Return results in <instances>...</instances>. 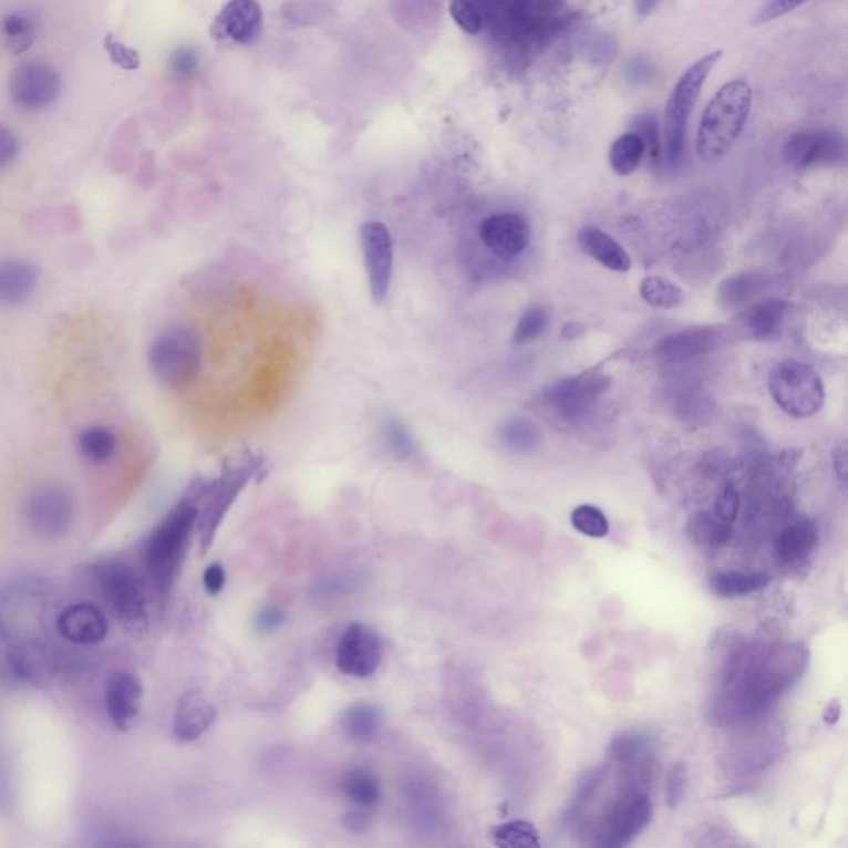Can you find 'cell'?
I'll return each instance as SVG.
<instances>
[{
    "label": "cell",
    "instance_id": "5",
    "mask_svg": "<svg viewBox=\"0 0 848 848\" xmlns=\"http://www.w3.org/2000/svg\"><path fill=\"white\" fill-rule=\"evenodd\" d=\"M771 396L786 415L797 420L816 416L826 405V386L814 366L784 360L769 373Z\"/></svg>",
    "mask_w": 848,
    "mask_h": 848
},
{
    "label": "cell",
    "instance_id": "21",
    "mask_svg": "<svg viewBox=\"0 0 848 848\" xmlns=\"http://www.w3.org/2000/svg\"><path fill=\"white\" fill-rule=\"evenodd\" d=\"M217 711L201 691H188L176 704L173 733L179 743H195L216 723Z\"/></svg>",
    "mask_w": 848,
    "mask_h": 848
},
{
    "label": "cell",
    "instance_id": "46",
    "mask_svg": "<svg viewBox=\"0 0 848 848\" xmlns=\"http://www.w3.org/2000/svg\"><path fill=\"white\" fill-rule=\"evenodd\" d=\"M12 767L6 756H0V813L12 814L15 807V790H13Z\"/></svg>",
    "mask_w": 848,
    "mask_h": 848
},
{
    "label": "cell",
    "instance_id": "2",
    "mask_svg": "<svg viewBox=\"0 0 848 848\" xmlns=\"http://www.w3.org/2000/svg\"><path fill=\"white\" fill-rule=\"evenodd\" d=\"M201 480L192 484L186 496L169 510L145 546V566L156 592L166 599L175 587L198 526V496Z\"/></svg>",
    "mask_w": 848,
    "mask_h": 848
},
{
    "label": "cell",
    "instance_id": "20",
    "mask_svg": "<svg viewBox=\"0 0 848 848\" xmlns=\"http://www.w3.org/2000/svg\"><path fill=\"white\" fill-rule=\"evenodd\" d=\"M108 620L99 607L92 603H76L60 613L56 630L73 644L102 643L108 637Z\"/></svg>",
    "mask_w": 848,
    "mask_h": 848
},
{
    "label": "cell",
    "instance_id": "35",
    "mask_svg": "<svg viewBox=\"0 0 848 848\" xmlns=\"http://www.w3.org/2000/svg\"><path fill=\"white\" fill-rule=\"evenodd\" d=\"M640 296L648 306L661 310L676 309L684 300L681 287L661 276L644 277L640 283Z\"/></svg>",
    "mask_w": 848,
    "mask_h": 848
},
{
    "label": "cell",
    "instance_id": "4",
    "mask_svg": "<svg viewBox=\"0 0 848 848\" xmlns=\"http://www.w3.org/2000/svg\"><path fill=\"white\" fill-rule=\"evenodd\" d=\"M609 386L610 376L602 370H587L547 386L540 393L537 406L552 426L573 430L592 415Z\"/></svg>",
    "mask_w": 848,
    "mask_h": 848
},
{
    "label": "cell",
    "instance_id": "8",
    "mask_svg": "<svg viewBox=\"0 0 848 848\" xmlns=\"http://www.w3.org/2000/svg\"><path fill=\"white\" fill-rule=\"evenodd\" d=\"M259 461L229 466L213 480H201V489L198 496V526L199 544L203 552L209 549L217 529L223 523L230 506L236 503L244 487L252 479L259 469Z\"/></svg>",
    "mask_w": 848,
    "mask_h": 848
},
{
    "label": "cell",
    "instance_id": "26",
    "mask_svg": "<svg viewBox=\"0 0 848 848\" xmlns=\"http://www.w3.org/2000/svg\"><path fill=\"white\" fill-rule=\"evenodd\" d=\"M39 17L29 9H15L0 19V40L10 55L25 53L39 35Z\"/></svg>",
    "mask_w": 848,
    "mask_h": 848
},
{
    "label": "cell",
    "instance_id": "47",
    "mask_svg": "<svg viewBox=\"0 0 848 848\" xmlns=\"http://www.w3.org/2000/svg\"><path fill=\"white\" fill-rule=\"evenodd\" d=\"M806 2L807 0H766L764 6L761 7L759 12L756 13L754 23L761 25V23L773 22V20L793 12L797 7Z\"/></svg>",
    "mask_w": 848,
    "mask_h": 848
},
{
    "label": "cell",
    "instance_id": "39",
    "mask_svg": "<svg viewBox=\"0 0 848 848\" xmlns=\"http://www.w3.org/2000/svg\"><path fill=\"white\" fill-rule=\"evenodd\" d=\"M570 520H572L573 529L583 536L592 537V539H602V537L609 536V519L599 507L582 504V506L573 509Z\"/></svg>",
    "mask_w": 848,
    "mask_h": 848
},
{
    "label": "cell",
    "instance_id": "23",
    "mask_svg": "<svg viewBox=\"0 0 848 848\" xmlns=\"http://www.w3.org/2000/svg\"><path fill=\"white\" fill-rule=\"evenodd\" d=\"M820 530L814 520L806 519L786 527L776 539V559L789 567L806 562L819 546Z\"/></svg>",
    "mask_w": 848,
    "mask_h": 848
},
{
    "label": "cell",
    "instance_id": "49",
    "mask_svg": "<svg viewBox=\"0 0 848 848\" xmlns=\"http://www.w3.org/2000/svg\"><path fill=\"white\" fill-rule=\"evenodd\" d=\"M287 616L282 609L277 607H263L257 612L256 623L257 632L260 633H276L277 630L282 629L286 625Z\"/></svg>",
    "mask_w": 848,
    "mask_h": 848
},
{
    "label": "cell",
    "instance_id": "28",
    "mask_svg": "<svg viewBox=\"0 0 848 848\" xmlns=\"http://www.w3.org/2000/svg\"><path fill=\"white\" fill-rule=\"evenodd\" d=\"M767 287V277L761 272H740L727 277L717 290V300L724 309H741L753 302Z\"/></svg>",
    "mask_w": 848,
    "mask_h": 848
},
{
    "label": "cell",
    "instance_id": "1",
    "mask_svg": "<svg viewBox=\"0 0 848 848\" xmlns=\"http://www.w3.org/2000/svg\"><path fill=\"white\" fill-rule=\"evenodd\" d=\"M806 658L796 647L743 654L731 663L726 674V704L737 714L766 710L803 673Z\"/></svg>",
    "mask_w": 848,
    "mask_h": 848
},
{
    "label": "cell",
    "instance_id": "54",
    "mask_svg": "<svg viewBox=\"0 0 848 848\" xmlns=\"http://www.w3.org/2000/svg\"><path fill=\"white\" fill-rule=\"evenodd\" d=\"M658 2L660 0H637V12L641 17L648 15L658 6Z\"/></svg>",
    "mask_w": 848,
    "mask_h": 848
},
{
    "label": "cell",
    "instance_id": "53",
    "mask_svg": "<svg viewBox=\"0 0 848 848\" xmlns=\"http://www.w3.org/2000/svg\"><path fill=\"white\" fill-rule=\"evenodd\" d=\"M834 470H836L837 477L840 483L846 484L847 480V449L844 444L837 446L834 449Z\"/></svg>",
    "mask_w": 848,
    "mask_h": 848
},
{
    "label": "cell",
    "instance_id": "10",
    "mask_svg": "<svg viewBox=\"0 0 848 848\" xmlns=\"http://www.w3.org/2000/svg\"><path fill=\"white\" fill-rule=\"evenodd\" d=\"M23 517L30 532L39 539L53 540L66 534L75 517L72 496L65 487L45 484L29 494Z\"/></svg>",
    "mask_w": 848,
    "mask_h": 848
},
{
    "label": "cell",
    "instance_id": "9",
    "mask_svg": "<svg viewBox=\"0 0 848 848\" xmlns=\"http://www.w3.org/2000/svg\"><path fill=\"white\" fill-rule=\"evenodd\" d=\"M153 375L168 389H185L201 369V345L186 329H169L156 337L148 353Z\"/></svg>",
    "mask_w": 848,
    "mask_h": 848
},
{
    "label": "cell",
    "instance_id": "29",
    "mask_svg": "<svg viewBox=\"0 0 848 848\" xmlns=\"http://www.w3.org/2000/svg\"><path fill=\"white\" fill-rule=\"evenodd\" d=\"M383 717L379 707L370 703H359L350 706L342 717L343 733L349 740L360 744H369L376 740L382 730Z\"/></svg>",
    "mask_w": 848,
    "mask_h": 848
},
{
    "label": "cell",
    "instance_id": "44",
    "mask_svg": "<svg viewBox=\"0 0 848 848\" xmlns=\"http://www.w3.org/2000/svg\"><path fill=\"white\" fill-rule=\"evenodd\" d=\"M741 497L740 490L734 484H726L721 490L720 496L714 500V516L723 523L733 524L740 514Z\"/></svg>",
    "mask_w": 848,
    "mask_h": 848
},
{
    "label": "cell",
    "instance_id": "37",
    "mask_svg": "<svg viewBox=\"0 0 848 848\" xmlns=\"http://www.w3.org/2000/svg\"><path fill=\"white\" fill-rule=\"evenodd\" d=\"M499 439L514 453H530L539 446L542 436L536 424L524 418L509 420L499 430Z\"/></svg>",
    "mask_w": 848,
    "mask_h": 848
},
{
    "label": "cell",
    "instance_id": "15",
    "mask_svg": "<svg viewBox=\"0 0 848 848\" xmlns=\"http://www.w3.org/2000/svg\"><path fill=\"white\" fill-rule=\"evenodd\" d=\"M730 337L731 330L723 325L687 327L661 337L654 347V355L661 363L678 365L723 349Z\"/></svg>",
    "mask_w": 848,
    "mask_h": 848
},
{
    "label": "cell",
    "instance_id": "24",
    "mask_svg": "<svg viewBox=\"0 0 848 848\" xmlns=\"http://www.w3.org/2000/svg\"><path fill=\"white\" fill-rule=\"evenodd\" d=\"M39 283V269L22 259L0 260V306L25 302Z\"/></svg>",
    "mask_w": 848,
    "mask_h": 848
},
{
    "label": "cell",
    "instance_id": "48",
    "mask_svg": "<svg viewBox=\"0 0 848 848\" xmlns=\"http://www.w3.org/2000/svg\"><path fill=\"white\" fill-rule=\"evenodd\" d=\"M637 135L643 139L644 148H650L651 155L656 158L660 155V133H658V122L653 115H643L635 122Z\"/></svg>",
    "mask_w": 848,
    "mask_h": 848
},
{
    "label": "cell",
    "instance_id": "30",
    "mask_svg": "<svg viewBox=\"0 0 848 848\" xmlns=\"http://www.w3.org/2000/svg\"><path fill=\"white\" fill-rule=\"evenodd\" d=\"M771 577L764 572H717L711 577V592L720 599H737L766 589Z\"/></svg>",
    "mask_w": 848,
    "mask_h": 848
},
{
    "label": "cell",
    "instance_id": "14",
    "mask_svg": "<svg viewBox=\"0 0 848 848\" xmlns=\"http://www.w3.org/2000/svg\"><path fill=\"white\" fill-rule=\"evenodd\" d=\"M783 158L796 172L836 165L846 158V142L833 130H804L789 136L783 148Z\"/></svg>",
    "mask_w": 848,
    "mask_h": 848
},
{
    "label": "cell",
    "instance_id": "43",
    "mask_svg": "<svg viewBox=\"0 0 848 848\" xmlns=\"http://www.w3.org/2000/svg\"><path fill=\"white\" fill-rule=\"evenodd\" d=\"M103 46L108 52L110 60L115 63L116 66L123 70H138L142 65V59H139L138 52L135 49H130L125 43L115 39L113 33L103 39Z\"/></svg>",
    "mask_w": 848,
    "mask_h": 848
},
{
    "label": "cell",
    "instance_id": "33",
    "mask_svg": "<svg viewBox=\"0 0 848 848\" xmlns=\"http://www.w3.org/2000/svg\"><path fill=\"white\" fill-rule=\"evenodd\" d=\"M610 756L629 767H644L653 756V741L643 733H623L610 744Z\"/></svg>",
    "mask_w": 848,
    "mask_h": 848
},
{
    "label": "cell",
    "instance_id": "50",
    "mask_svg": "<svg viewBox=\"0 0 848 848\" xmlns=\"http://www.w3.org/2000/svg\"><path fill=\"white\" fill-rule=\"evenodd\" d=\"M19 155V139L7 126L0 125V172L9 168Z\"/></svg>",
    "mask_w": 848,
    "mask_h": 848
},
{
    "label": "cell",
    "instance_id": "12",
    "mask_svg": "<svg viewBox=\"0 0 848 848\" xmlns=\"http://www.w3.org/2000/svg\"><path fill=\"white\" fill-rule=\"evenodd\" d=\"M62 80L59 72L49 63H22L10 75L9 95L17 108L25 112H39L59 99Z\"/></svg>",
    "mask_w": 848,
    "mask_h": 848
},
{
    "label": "cell",
    "instance_id": "3",
    "mask_svg": "<svg viewBox=\"0 0 848 848\" xmlns=\"http://www.w3.org/2000/svg\"><path fill=\"white\" fill-rule=\"evenodd\" d=\"M753 92L744 80L721 86L701 116L696 152L703 162L716 163L733 148L746 126Z\"/></svg>",
    "mask_w": 848,
    "mask_h": 848
},
{
    "label": "cell",
    "instance_id": "27",
    "mask_svg": "<svg viewBox=\"0 0 848 848\" xmlns=\"http://www.w3.org/2000/svg\"><path fill=\"white\" fill-rule=\"evenodd\" d=\"M687 539L696 547L706 550H717L730 544L733 537L731 524L717 519L710 510H697L684 526Z\"/></svg>",
    "mask_w": 848,
    "mask_h": 848
},
{
    "label": "cell",
    "instance_id": "34",
    "mask_svg": "<svg viewBox=\"0 0 848 848\" xmlns=\"http://www.w3.org/2000/svg\"><path fill=\"white\" fill-rule=\"evenodd\" d=\"M607 767L599 766L593 769L587 771L583 774L582 779L579 780L576 793H573L572 799H570L569 806L563 810V824L572 826L577 820L586 813L587 807L593 803L597 790L602 786L603 779H606Z\"/></svg>",
    "mask_w": 848,
    "mask_h": 848
},
{
    "label": "cell",
    "instance_id": "36",
    "mask_svg": "<svg viewBox=\"0 0 848 848\" xmlns=\"http://www.w3.org/2000/svg\"><path fill=\"white\" fill-rule=\"evenodd\" d=\"M644 143L637 133H627L616 139L610 148V166L620 176L632 175L644 155Z\"/></svg>",
    "mask_w": 848,
    "mask_h": 848
},
{
    "label": "cell",
    "instance_id": "40",
    "mask_svg": "<svg viewBox=\"0 0 848 848\" xmlns=\"http://www.w3.org/2000/svg\"><path fill=\"white\" fill-rule=\"evenodd\" d=\"M383 441L390 453L399 459H410L416 453L415 437L406 424L399 418H389L383 423Z\"/></svg>",
    "mask_w": 848,
    "mask_h": 848
},
{
    "label": "cell",
    "instance_id": "13",
    "mask_svg": "<svg viewBox=\"0 0 848 848\" xmlns=\"http://www.w3.org/2000/svg\"><path fill=\"white\" fill-rule=\"evenodd\" d=\"M383 661V641L365 623H352L343 630L335 648V666L347 676H373Z\"/></svg>",
    "mask_w": 848,
    "mask_h": 848
},
{
    "label": "cell",
    "instance_id": "31",
    "mask_svg": "<svg viewBox=\"0 0 848 848\" xmlns=\"http://www.w3.org/2000/svg\"><path fill=\"white\" fill-rule=\"evenodd\" d=\"M347 799L359 809H373L382 800V783L375 773L365 767L349 771L342 779Z\"/></svg>",
    "mask_w": 848,
    "mask_h": 848
},
{
    "label": "cell",
    "instance_id": "41",
    "mask_svg": "<svg viewBox=\"0 0 848 848\" xmlns=\"http://www.w3.org/2000/svg\"><path fill=\"white\" fill-rule=\"evenodd\" d=\"M550 325L549 312L544 307H532L527 310L519 322H517L516 330H514L513 343L514 345H524V343L534 342V340L542 337L547 332Z\"/></svg>",
    "mask_w": 848,
    "mask_h": 848
},
{
    "label": "cell",
    "instance_id": "11",
    "mask_svg": "<svg viewBox=\"0 0 848 848\" xmlns=\"http://www.w3.org/2000/svg\"><path fill=\"white\" fill-rule=\"evenodd\" d=\"M651 817H653V803L648 794L641 790L623 794L619 800H616L600 826L596 846L607 848L630 846L650 826Z\"/></svg>",
    "mask_w": 848,
    "mask_h": 848
},
{
    "label": "cell",
    "instance_id": "32",
    "mask_svg": "<svg viewBox=\"0 0 848 848\" xmlns=\"http://www.w3.org/2000/svg\"><path fill=\"white\" fill-rule=\"evenodd\" d=\"M80 454L92 464H105L115 456L118 441L110 427L90 426L76 439Z\"/></svg>",
    "mask_w": 848,
    "mask_h": 848
},
{
    "label": "cell",
    "instance_id": "45",
    "mask_svg": "<svg viewBox=\"0 0 848 848\" xmlns=\"http://www.w3.org/2000/svg\"><path fill=\"white\" fill-rule=\"evenodd\" d=\"M687 787V774L683 764H674L666 779V803L671 809H676L683 800Z\"/></svg>",
    "mask_w": 848,
    "mask_h": 848
},
{
    "label": "cell",
    "instance_id": "6",
    "mask_svg": "<svg viewBox=\"0 0 848 848\" xmlns=\"http://www.w3.org/2000/svg\"><path fill=\"white\" fill-rule=\"evenodd\" d=\"M721 56H723V52L717 50V52H711L710 55L697 60L681 75L673 92H671L666 105V115H664V162L671 168L683 158L687 118L693 112L694 103L700 96L707 75L717 65Z\"/></svg>",
    "mask_w": 848,
    "mask_h": 848
},
{
    "label": "cell",
    "instance_id": "19",
    "mask_svg": "<svg viewBox=\"0 0 848 848\" xmlns=\"http://www.w3.org/2000/svg\"><path fill=\"white\" fill-rule=\"evenodd\" d=\"M142 681L128 671L112 674L105 691V707L116 730L128 731L142 707Z\"/></svg>",
    "mask_w": 848,
    "mask_h": 848
},
{
    "label": "cell",
    "instance_id": "42",
    "mask_svg": "<svg viewBox=\"0 0 848 848\" xmlns=\"http://www.w3.org/2000/svg\"><path fill=\"white\" fill-rule=\"evenodd\" d=\"M449 13L463 32L477 35L483 30V17L470 0H451Z\"/></svg>",
    "mask_w": 848,
    "mask_h": 848
},
{
    "label": "cell",
    "instance_id": "51",
    "mask_svg": "<svg viewBox=\"0 0 848 848\" xmlns=\"http://www.w3.org/2000/svg\"><path fill=\"white\" fill-rule=\"evenodd\" d=\"M227 576L226 570L220 563H211L208 569L203 573V583H205L206 592L209 596H219L226 587Z\"/></svg>",
    "mask_w": 848,
    "mask_h": 848
},
{
    "label": "cell",
    "instance_id": "38",
    "mask_svg": "<svg viewBox=\"0 0 848 848\" xmlns=\"http://www.w3.org/2000/svg\"><path fill=\"white\" fill-rule=\"evenodd\" d=\"M493 842L497 847L510 848H539V833L532 824L527 820H514V823L500 824L494 827Z\"/></svg>",
    "mask_w": 848,
    "mask_h": 848
},
{
    "label": "cell",
    "instance_id": "25",
    "mask_svg": "<svg viewBox=\"0 0 848 848\" xmlns=\"http://www.w3.org/2000/svg\"><path fill=\"white\" fill-rule=\"evenodd\" d=\"M579 246L587 256L602 263L607 269L616 272H629L632 259L629 252L609 234L597 227L586 226L577 234Z\"/></svg>",
    "mask_w": 848,
    "mask_h": 848
},
{
    "label": "cell",
    "instance_id": "16",
    "mask_svg": "<svg viewBox=\"0 0 848 848\" xmlns=\"http://www.w3.org/2000/svg\"><path fill=\"white\" fill-rule=\"evenodd\" d=\"M363 262L369 277L370 292L375 303L389 297L393 273V240L389 227L382 223H366L360 229Z\"/></svg>",
    "mask_w": 848,
    "mask_h": 848
},
{
    "label": "cell",
    "instance_id": "17",
    "mask_svg": "<svg viewBox=\"0 0 848 848\" xmlns=\"http://www.w3.org/2000/svg\"><path fill=\"white\" fill-rule=\"evenodd\" d=\"M263 12L259 0H229L211 23V37L224 45H252L260 39Z\"/></svg>",
    "mask_w": 848,
    "mask_h": 848
},
{
    "label": "cell",
    "instance_id": "7",
    "mask_svg": "<svg viewBox=\"0 0 848 848\" xmlns=\"http://www.w3.org/2000/svg\"><path fill=\"white\" fill-rule=\"evenodd\" d=\"M96 579L112 616L128 632H145L148 629V600L135 570L118 560H105L96 566Z\"/></svg>",
    "mask_w": 848,
    "mask_h": 848
},
{
    "label": "cell",
    "instance_id": "18",
    "mask_svg": "<svg viewBox=\"0 0 848 848\" xmlns=\"http://www.w3.org/2000/svg\"><path fill=\"white\" fill-rule=\"evenodd\" d=\"M479 236L494 256L510 260L516 259L529 247L532 229L529 220L520 214L503 213L484 219L479 227Z\"/></svg>",
    "mask_w": 848,
    "mask_h": 848
},
{
    "label": "cell",
    "instance_id": "52",
    "mask_svg": "<svg viewBox=\"0 0 848 848\" xmlns=\"http://www.w3.org/2000/svg\"><path fill=\"white\" fill-rule=\"evenodd\" d=\"M172 66L179 73H192L196 66V59L189 50H178L173 53Z\"/></svg>",
    "mask_w": 848,
    "mask_h": 848
},
{
    "label": "cell",
    "instance_id": "22",
    "mask_svg": "<svg viewBox=\"0 0 848 848\" xmlns=\"http://www.w3.org/2000/svg\"><path fill=\"white\" fill-rule=\"evenodd\" d=\"M789 317V303L783 299H764L751 303L741 313V327L756 340H773L783 332Z\"/></svg>",
    "mask_w": 848,
    "mask_h": 848
},
{
    "label": "cell",
    "instance_id": "55",
    "mask_svg": "<svg viewBox=\"0 0 848 848\" xmlns=\"http://www.w3.org/2000/svg\"><path fill=\"white\" fill-rule=\"evenodd\" d=\"M582 330L580 323H567V325L563 327L562 335L566 337V339H576L577 335H580Z\"/></svg>",
    "mask_w": 848,
    "mask_h": 848
}]
</instances>
